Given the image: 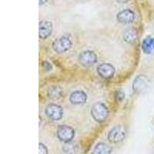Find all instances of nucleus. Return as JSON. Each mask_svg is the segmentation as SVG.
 <instances>
[{
	"label": "nucleus",
	"instance_id": "nucleus-15",
	"mask_svg": "<svg viewBox=\"0 0 154 154\" xmlns=\"http://www.w3.org/2000/svg\"><path fill=\"white\" fill-rule=\"evenodd\" d=\"M47 93L49 98L57 100L63 95V89L59 86H52L48 89Z\"/></svg>",
	"mask_w": 154,
	"mask_h": 154
},
{
	"label": "nucleus",
	"instance_id": "nucleus-4",
	"mask_svg": "<svg viewBox=\"0 0 154 154\" xmlns=\"http://www.w3.org/2000/svg\"><path fill=\"white\" fill-rule=\"evenodd\" d=\"M56 134H57L58 138L60 139L61 141L69 143L72 141V140L73 139L74 136H75V131L72 127L63 125V126H59Z\"/></svg>",
	"mask_w": 154,
	"mask_h": 154
},
{
	"label": "nucleus",
	"instance_id": "nucleus-20",
	"mask_svg": "<svg viewBox=\"0 0 154 154\" xmlns=\"http://www.w3.org/2000/svg\"><path fill=\"white\" fill-rule=\"evenodd\" d=\"M116 1L119 3H126V2H129L130 0H116Z\"/></svg>",
	"mask_w": 154,
	"mask_h": 154
},
{
	"label": "nucleus",
	"instance_id": "nucleus-12",
	"mask_svg": "<svg viewBox=\"0 0 154 154\" xmlns=\"http://www.w3.org/2000/svg\"><path fill=\"white\" fill-rule=\"evenodd\" d=\"M138 38L137 31L133 28H129L123 32V39L128 43H134Z\"/></svg>",
	"mask_w": 154,
	"mask_h": 154
},
{
	"label": "nucleus",
	"instance_id": "nucleus-11",
	"mask_svg": "<svg viewBox=\"0 0 154 154\" xmlns=\"http://www.w3.org/2000/svg\"><path fill=\"white\" fill-rule=\"evenodd\" d=\"M87 100V96L82 91H75L70 95L69 100L74 105H82Z\"/></svg>",
	"mask_w": 154,
	"mask_h": 154
},
{
	"label": "nucleus",
	"instance_id": "nucleus-16",
	"mask_svg": "<svg viewBox=\"0 0 154 154\" xmlns=\"http://www.w3.org/2000/svg\"><path fill=\"white\" fill-rule=\"evenodd\" d=\"M63 152L66 154H75L78 150L77 146L73 143H71L70 142L66 143V144L63 146Z\"/></svg>",
	"mask_w": 154,
	"mask_h": 154
},
{
	"label": "nucleus",
	"instance_id": "nucleus-14",
	"mask_svg": "<svg viewBox=\"0 0 154 154\" xmlns=\"http://www.w3.org/2000/svg\"><path fill=\"white\" fill-rule=\"evenodd\" d=\"M112 152V148L104 143H99L93 149L92 154H109Z\"/></svg>",
	"mask_w": 154,
	"mask_h": 154
},
{
	"label": "nucleus",
	"instance_id": "nucleus-5",
	"mask_svg": "<svg viewBox=\"0 0 154 154\" xmlns=\"http://www.w3.org/2000/svg\"><path fill=\"white\" fill-rule=\"evenodd\" d=\"M97 61V56L93 51H84L79 56V63L82 66L89 67Z\"/></svg>",
	"mask_w": 154,
	"mask_h": 154
},
{
	"label": "nucleus",
	"instance_id": "nucleus-2",
	"mask_svg": "<svg viewBox=\"0 0 154 154\" xmlns=\"http://www.w3.org/2000/svg\"><path fill=\"white\" fill-rule=\"evenodd\" d=\"M126 136V129L124 126L118 125L112 128L108 133V140L112 143H117L124 140Z\"/></svg>",
	"mask_w": 154,
	"mask_h": 154
},
{
	"label": "nucleus",
	"instance_id": "nucleus-19",
	"mask_svg": "<svg viewBox=\"0 0 154 154\" xmlns=\"http://www.w3.org/2000/svg\"><path fill=\"white\" fill-rule=\"evenodd\" d=\"M42 66H43L44 69L46 70V71H49V70H51L52 69V68H53L50 63H49V62H46V61L42 63Z\"/></svg>",
	"mask_w": 154,
	"mask_h": 154
},
{
	"label": "nucleus",
	"instance_id": "nucleus-3",
	"mask_svg": "<svg viewBox=\"0 0 154 154\" xmlns=\"http://www.w3.org/2000/svg\"><path fill=\"white\" fill-rule=\"evenodd\" d=\"M72 46V41L68 35H63L54 41L53 50L57 53H63L68 51Z\"/></svg>",
	"mask_w": 154,
	"mask_h": 154
},
{
	"label": "nucleus",
	"instance_id": "nucleus-10",
	"mask_svg": "<svg viewBox=\"0 0 154 154\" xmlns=\"http://www.w3.org/2000/svg\"><path fill=\"white\" fill-rule=\"evenodd\" d=\"M53 32V24L47 20H42L39 23V38L46 39Z\"/></svg>",
	"mask_w": 154,
	"mask_h": 154
},
{
	"label": "nucleus",
	"instance_id": "nucleus-1",
	"mask_svg": "<svg viewBox=\"0 0 154 154\" xmlns=\"http://www.w3.org/2000/svg\"><path fill=\"white\" fill-rule=\"evenodd\" d=\"M91 114L96 122L103 123L108 117L109 109L105 104L102 103H96L92 106Z\"/></svg>",
	"mask_w": 154,
	"mask_h": 154
},
{
	"label": "nucleus",
	"instance_id": "nucleus-8",
	"mask_svg": "<svg viewBox=\"0 0 154 154\" xmlns=\"http://www.w3.org/2000/svg\"><path fill=\"white\" fill-rule=\"evenodd\" d=\"M98 74L103 79H110L115 74V68L109 63H102L97 67Z\"/></svg>",
	"mask_w": 154,
	"mask_h": 154
},
{
	"label": "nucleus",
	"instance_id": "nucleus-17",
	"mask_svg": "<svg viewBox=\"0 0 154 154\" xmlns=\"http://www.w3.org/2000/svg\"><path fill=\"white\" fill-rule=\"evenodd\" d=\"M39 154H48V149L46 146L42 143H39Z\"/></svg>",
	"mask_w": 154,
	"mask_h": 154
},
{
	"label": "nucleus",
	"instance_id": "nucleus-7",
	"mask_svg": "<svg viewBox=\"0 0 154 154\" xmlns=\"http://www.w3.org/2000/svg\"><path fill=\"white\" fill-rule=\"evenodd\" d=\"M46 113L48 117L52 119L53 120H59L63 117V110L60 106L57 104L51 103L46 106Z\"/></svg>",
	"mask_w": 154,
	"mask_h": 154
},
{
	"label": "nucleus",
	"instance_id": "nucleus-13",
	"mask_svg": "<svg viewBox=\"0 0 154 154\" xmlns=\"http://www.w3.org/2000/svg\"><path fill=\"white\" fill-rule=\"evenodd\" d=\"M142 49L146 54H151L154 51V37H146L143 41Z\"/></svg>",
	"mask_w": 154,
	"mask_h": 154
},
{
	"label": "nucleus",
	"instance_id": "nucleus-18",
	"mask_svg": "<svg viewBox=\"0 0 154 154\" xmlns=\"http://www.w3.org/2000/svg\"><path fill=\"white\" fill-rule=\"evenodd\" d=\"M125 94L123 91H118L116 93V98L118 101H122L124 99Z\"/></svg>",
	"mask_w": 154,
	"mask_h": 154
},
{
	"label": "nucleus",
	"instance_id": "nucleus-6",
	"mask_svg": "<svg viewBox=\"0 0 154 154\" xmlns=\"http://www.w3.org/2000/svg\"><path fill=\"white\" fill-rule=\"evenodd\" d=\"M149 86V79L146 75H140L134 79L133 89L135 93H140L145 91Z\"/></svg>",
	"mask_w": 154,
	"mask_h": 154
},
{
	"label": "nucleus",
	"instance_id": "nucleus-9",
	"mask_svg": "<svg viewBox=\"0 0 154 154\" xmlns=\"http://www.w3.org/2000/svg\"><path fill=\"white\" fill-rule=\"evenodd\" d=\"M116 19L119 23L123 24H130L134 21L135 14L131 9H124L118 13Z\"/></svg>",
	"mask_w": 154,
	"mask_h": 154
},
{
	"label": "nucleus",
	"instance_id": "nucleus-21",
	"mask_svg": "<svg viewBox=\"0 0 154 154\" xmlns=\"http://www.w3.org/2000/svg\"><path fill=\"white\" fill-rule=\"evenodd\" d=\"M47 1H48V0H39V5H44V4L46 3Z\"/></svg>",
	"mask_w": 154,
	"mask_h": 154
}]
</instances>
